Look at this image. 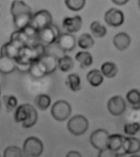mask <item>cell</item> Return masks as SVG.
Segmentation results:
<instances>
[{"mask_svg":"<svg viewBox=\"0 0 140 157\" xmlns=\"http://www.w3.org/2000/svg\"><path fill=\"white\" fill-rule=\"evenodd\" d=\"M45 51V46L40 43L34 45H25L20 48L16 61L20 64L30 65L32 62L37 61L44 56L46 53Z\"/></svg>","mask_w":140,"mask_h":157,"instance_id":"6da1fadb","label":"cell"},{"mask_svg":"<svg viewBox=\"0 0 140 157\" xmlns=\"http://www.w3.org/2000/svg\"><path fill=\"white\" fill-rule=\"evenodd\" d=\"M25 157H39L44 151V145L41 140L36 137H29L25 139L22 148Z\"/></svg>","mask_w":140,"mask_h":157,"instance_id":"7a4b0ae2","label":"cell"},{"mask_svg":"<svg viewBox=\"0 0 140 157\" xmlns=\"http://www.w3.org/2000/svg\"><path fill=\"white\" fill-rule=\"evenodd\" d=\"M89 124L85 116L82 115H74L67 122V128L71 134L80 136L88 130Z\"/></svg>","mask_w":140,"mask_h":157,"instance_id":"3957f363","label":"cell"},{"mask_svg":"<svg viewBox=\"0 0 140 157\" xmlns=\"http://www.w3.org/2000/svg\"><path fill=\"white\" fill-rule=\"evenodd\" d=\"M61 32L56 25L52 24L44 29L39 30L36 40L44 45H50L56 43L60 36Z\"/></svg>","mask_w":140,"mask_h":157,"instance_id":"277c9868","label":"cell"},{"mask_svg":"<svg viewBox=\"0 0 140 157\" xmlns=\"http://www.w3.org/2000/svg\"><path fill=\"white\" fill-rule=\"evenodd\" d=\"M71 105L67 101L63 100L57 101L52 105L51 115L57 121L62 122L71 116Z\"/></svg>","mask_w":140,"mask_h":157,"instance_id":"5b68a950","label":"cell"},{"mask_svg":"<svg viewBox=\"0 0 140 157\" xmlns=\"http://www.w3.org/2000/svg\"><path fill=\"white\" fill-rule=\"evenodd\" d=\"M52 24V17L48 10H40L32 15L29 25L39 31Z\"/></svg>","mask_w":140,"mask_h":157,"instance_id":"8992f818","label":"cell"},{"mask_svg":"<svg viewBox=\"0 0 140 157\" xmlns=\"http://www.w3.org/2000/svg\"><path fill=\"white\" fill-rule=\"evenodd\" d=\"M109 133L107 130L103 128H98L94 130L90 135L89 141L91 145L95 149L103 150L107 147L108 138H109Z\"/></svg>","mask_w":140,"mask_h":157,"instance_id":"52a82bcc","label":"cell"},{"mask_svg":"<svg viewBox=\"0 0 140 157\" xmlns=\"http://www.w3.org/2000/svg\"><path fill=\"white\" fill-rule=\"evenodd\" d=\"M126 101L121 96H114L107 101V110L111 115L119 116L124 114L126 110Z\"/></svg>","mask_w":140,"mask_h":157,"instance_id":"ba28073f","label":"cell"},{"mask_svg":"<svg viewBox=\"0 0 140 157\" xmlns=\"http://www.w3.org/2000/svg\"><path fill=\"white\" fill-rule=\"evenodd\" d=\"M58 58L53 54H44L38 60V63L45 75H50L55 72L57 68Z\"/></svg>","mask_w":140,"mask_h":157,"instance_id":"9c48e42d","label":"cell"},{"mask_svg":"<svg viewBox=\"0 0 140 157\" xmlns=\"http://www.w3.org/2000/svg\"><path fill=\"white\" fill-rule=\"evenodd\" d=\"M104 21L109 26L119 27L122 25L125 21V16L123 12L116 8H111L106 12L104 15Z\"/></svg>","mask_w":140,"mask_h":157,"instance_id":"30bf717a","label":"cell"},{"mask_svg":"<svg viewBox=\"0 0 140 157\" xmlns=\"http://www.w3.org/2000/svg\"><path fill=\"white\" fill-rule=\"evenodd\" d=\"M56 43L59 48L63 52H71L76 48V39L73 34L66 32L60 34Z\"/></svg>","mask_w":140,"mask_h":157,"instance_id":"8fae6325","label":"cell"},{"mask_svg":"<svg viewBox=\"0 0 140 157\" xmlns=\"http://www.w3.org/2000/svg\"><path fill=\"white\" fill-rule=\"evenodd\" d=\"M83 20L80 16H76L73 17H66L62 21V26L67 33H76L82 27Z\"/></svg>","mask_w":140,"mask_h":157,"instance_id":"7c38bea8","label":"cell"},{"mask_svg":"<svg viewBox=\"0 0 140 157\" xmlns=\"http://www.w3.org/2000/svg\"><path fill=\"white\" fill-rule=\"evenodd\" d=\"M122 149L125 154H136L140 151V140L136 137H124Z\"/></svg>","mask_w":140,"mask_h":157,"instance_id":"4fadbf2b","label":"cell"},{"mask_svg":"<svg viewBox=\"0 0 140 157\" xmlns=\"http://www.w3.org/2000/svg\"><path fill=\"white\" fill-rule=\"evenodd\" d=\"M17 70V61L14 58L0 55V73L7 75Z\"/></svg>","mask_w":140,"mask_h":157,"instance_id":"5bb4252c","label":"cell"},{"mask_svg":"<svg viewBox=\"0 0 140 157\" xmlns=\"http://www.w3.org/2000/svg\"><path fill=\"white\" fill-rule=\"evenodd\" d=\"M131 39L130 35L125 32H120L114 36L113 38V44L115 48L119 51H124L127 49L130 45Z\"/></svg>","mask_w":140,"mask_h":157,"instance_id":"9a60e30c","label":"cell"},{"mask_svg":"<svg viewBox=\"0 0 140 157\" xmlns=\"http://www.w3.org/2000/svg\"><path fill=\"white\" fill-rule=\"evenodd\" d=\"M23 13H32L30 7L21 0H14L11 6V14L12 17Z\"/></svg>","mask_w":140,"mask_h":157,"instance_id":"2e32d148","label":"cell"},{"mask_svg":"<svg viewBox=\"0 0 140 157\" xmlns=\"http://www.w3.org/2000/svg\"><path fill=\"white\" fill-rule=\"evenodd\" d=\"M20 48H19L17 45L13 44L12 42L9 41L7 44L2 45L1 50H0V55L7 56L16 60L18 56V54H19Z\"/></svg>","mask_w":140,"mask_h":157,"instance_id":"e0dca14e","label":"cell"},{"mask_svg":"<svg viewBox=\"0 0 140 157\" xmlns=\"http://www.w3.org/2000/svg\"><path fill=\"white\" fill-rule=\"evenodd\" d=\"M86 78H87V80H88V82L91 86L98 87L103 83L104 76L102 74L101 71L94 69V70H92L87 74Z\"/></svg>","mask_w":140,"mask_h":157,"instance_id":"ac0fdd59","label":"cell"},{"mask_svg":"<svg viewBox=\"0 0 140 157\" xmlns=\"http://www.w3.org/2000/svg\"><path fill=\"white\" fill-rule=\"evenodd\" d=\"M29 40V38L26 36V34H25L22 29H17V31L13 32L10 38V41L17 45L19 48L28 45Z\"/></svg>","mask_w":140,"mask_h":157,"instance_id":"d6986e66","label":"cell"},{"mask_svg":"<svg viewBox=\"0 0 140 157\" xmlns=\"http://www.w3.org/2000/svg\"><path fill=\"white\" fill-rule=\"evenodd\" d=\"M124 136L120 134H112L109 136L107 147L114 151H120L122 149Z\"/></svg>","mask_w":140,"mask_h":157,"instance_id":"ffe728a7","label":"cell"},{"mask_svg":"<svg viewBox=\"0 0 140 157\" xmlns=\"http://www.w3.org/2000/svg\"><path fill=\"white\" fill-rule=\"evenodd\" d=\"M76 60L80 63L81 68H87L93 62V56L88 52H78L76 55Z\"/></svg>","mask_w":140,"mask_h":157,"instance_id":"44dd1931","label":"cell"},{"mask_svg":"<svg viewBox=\"0 0 140 157\" xmlns=\"http://www.w3.org/2000/svg\"><path fill=\"white\" fill-rule=\"evenodd\" d=\"M32 15H33V13H23V14L12 17L15 27L17 29H24L25 27L27 26L30 23Z\"/></svg>","mask_w":140,"mask_h":157,"instance_id":"7402d4cb","label":"cell"},{"mask_svg":"<svg viewBox=\"0 0 140 157\" xmlns=\"http://www.w3.org/2000/svg\"><path fill=\"white\" fill-rule=\"evenodd\" d=\"M126 100L133 109H140V91L138 89H131L126 94Z\"/></svg>","mask_w":140,"mask_h":157,"instance_id":"603a6c76","label":"cell"},{"mask_svg":"<svg viewBox=\"0 0 140 157\" xmlns=\"http://www.w3.org/2000/svg\"><path fill=\"white\" fill-rule=\"evenodd\" d=\"M101 72L108 78H114L118 73V68L117 66L113 62L111 61H107L101 66Z\"/></svg>","mask_w":140,"mask_h":157,"instance_id":"cb8c5ba5","label":"cell"},{"mask_svg":"<svg viewBox=\"0 0 140 157\" xmlns=\"http://www.w3.org/2000/svg\"><path fill=\"white\" fill-rule=\"evenodd\" d=\"M29 104H23L17 106L15 111L14 119L16 122L23 123L27 120L29 114Z\"/></svg>","mask_w":140,"mask_h":157,"instance_id":"d4e9b609","label":"cell"},{"mask_svg":"<svg viewBox=\"0 0 140 157\" xmlns=\"http://www.w3.org/2000/svg\"><path fill=\"white\" fill-rule=\"evenodd\" d=\"M74 60L70 56L65 55L57 60V67L62 72H68L74 67Z\"/></svg>","mask_w":140,"mask_h":157,"instance_id":"484cf974","label":"cell"},{"mask_svg":"<svg viewBox=\"0 0 140 157\" xmlns=\"http://www.w3.org/2000/svg\"><path fill=\"white\" fill-rule=\"evenodd\" d=\"M77 44L80 48L87 50V49L92 48L94 46L95 42L91 34H88V33H84L79 37Z\"/></svg>","mask_w":140,"mask_h":157,"instance_id":"4316f807","label":"cell"},{"mask_svg":"<svg viewBox=\"0 0 140 157\" xmlns=\"http://www.w3.org/2000/svg\"><path fill=\"white\" fill-rule=\"evenodd\" d=\"M66 84L73 92H77L81 89L80 77L77 74H70L66 78Z\"/></svg>","mask_w":140,"mask_h":157,"instance_id":"83f0119b","label":"cell"},{"mask_svg":"<svg viewBox=\"0 0 140 157\" xmlns=\"http://www.w3.org/2000/svg\"><path fill=\"white\" fill-rule=\"evenodd\" d=\"M90 30L95 38H103L107 34V28L98 21H93L90 25Z\"/></svg>","mask_w":140,"mask_h":157,"instance_id":"f1b7e54d","label":"cell"},{"mask_svg":"<svg viewBox=\"0 0 140 157\" xmlns=\"http://www.w3.org/2000/svg\"><path fill=\"white\" fill-rule=\"evenodd\" d=\"M34 103L39 110H45L51 105V98L47 94H39L34 99Z\"/></svg>","mask_w":140,"mask_h":157,"instance_id":"f546056e","label":"cell"},{"mask_svg":"<svg viewBox=\"0 0 140 157\" xmlns=\"http://www.w3.org/2000/svg\"><path fill=\"white\" fill-rule=\"evenodd\" d=\"M29 116L27 118L25 121L22 123V126L25 128H29L33 127L35 124H36L37 120H38V112H37L36 109L32 105L29 104Z\"/></svg>","mask_w":140,"mask_h":157,"instance_id":"4dcf8cb0","label":"cell"},{"mask_svg":"<svg viewBox=\"0 0 140 157\" xmlns=\"http://www.w3.org/2000/svg\"><path fill=\"white\" fill-rule=\"evenodd\" d=\"M86 0H65V4L68 9L73 12H79L84 8Z\"/></svg>","mask_w":140,"mask_h":157,"instance_id":"1f68e13d","label":"cell"},{"mask_svg":"<svg viewBox=\"0 0 140 157\" xmlns=\"http://www.w3.org/2000/svg\"><path fill=\"white\" fill-rule=\"evenodd\" d=\"M29 73L30 74V75L32 77H34L35 78H43V77L46 75L44 71H43V70L41 69V67L39 66L38 61H34V62H32L30 64V66H29Z\"/></svg>","mask_w":140,"mask_h":157,"instance_id":"d6a6232c","label":"cell"},{"mask_svg":"<svg viewBox=\"0 0 140 157\" xmlns=\"http://www.w3.org/2000/svg\"><path fill=\"white\" fill-rule=\"evenodd\" d=\"M22 150L17 146H10L4 150L3 157H23Z\"/></svg>","mask_w":140,"mask_h":157,"instance_id":"836d02e7","label":"cell"},{"mask_svg":"<svg viewBox=\"0 0 140 157\" xmlns=\"http://www.w3.org/2000/svg\"><path fill=\"white\" fill-rule=\"evenodd\" d=\"M140 130V124L138 122H132L125 124L124 126V132L127 135L134 136Z\"/></svg>","mask_w":140,"mask_h":157,"instance_id":"e575fe53","label":"cell"},{"mask_svg":"<svg viewBox=\"0 0 140 157\" xmlns=\"http://www.w3.org/2000/svg\"><path fill=\"white\" fill-rule=\"evenodd\" d=\"M3 99L6 108L8 111H11L17 106V99L14 96H5Z\"/></svg>","mask_w":140,"mask_h":157,"instance_id":"d590c367","label":"cell"},{"mask_svg":"<svg viewBox=\"0 0 140 157\" xmlns=\"http://www.w3.org/2000/svg\"><path fill=\"white\" fill-rule=\"evenodd\" d=\"M23 32H24L25 34H26V36L29 38V39H37V34H38V30H37L35 28L30 25H28L27 26H25L24 29H22Z\"/></svg>","mask_w":140,"mask_h":157,"instance_id":"8d00e7d4","label":"cell"},{"mask_svg":"<svg viewBox=\"0 0 140 157\" xmlns=\"http://www.w3.org/2000/svg\"><path fill=\"white\" fill-rule=\"evenodd\" d=\"M98 157H118V154L116 151H114L107 147L105 149L99 151Z\"/></svg>","mask_w":140,"mask_h":157,"instance_id":"74e56055","label":"cell"},{"mask_svg":"<svg viewBox=\"0 0 140 157\" xmlns=\"http://www.w3.org/2000/svg\"><path fill=\"white\" fill-rule=\"evenodd\" d=\"M66 157H82V155L77 151H70Z\"/></svg>","mask_w":140,"mask_h":157,"instance_id":"f35d334b","label":"cell"},{"mask_svg":"<svg viewBox=\"0 0 140 157\" xmlns=\"http://www.w3.org/2000/svg\"><path fill=\"white\" fill-rule=\"evenodd\" d=\"M113 3H115V5L118 6H123V5L126 4L130 0H111Z\"/></svg>","mask_w":140,"mask_h":157,"instance_id":"ab89813d","label":"cell"},{"mask_svg":"<svg viewBox=\"0 0 140 157\" xmlns=\"http://www.w3.org/2000/svg\"><path fill=\"white\" fill-rule=\"evenodd\" d=\"M130 157H140V155H138L134 154V155H131V156H130Z\"/></svg>","mask_w":140,"mask_h":157,"instance_id":"60d3db41","label":"cell"},{"mask_svg":"<svg viewBox=\"0 0 140 157\" xmlns=\"http://www.w3.org/2000/svg\"><path fill=\"white\" fill-rule=\"evenodd\" d=\"M138 7H140V0H138Z\"/></svg>","mask_w":140,"mask_h":157,"instance_id":"b9f144b4","label":"cell"},{"mask_svg":"<svg viewBox=\"0 0 140 157\" xmlns=\"http://www.w3.org/2000/svg\"><path fill=\"white\" fill-rule=\"evenodd\" d=\"M0 108H1V103H0Z\"/></svg>","mask_w":140,"mask_h":157,"instance_id":"7bdbcfd3","label":"cell"},{"mask_svg":"<svg viewBox=\"0 0 140 157\" xmlns=\"http://www.w3.org/2000/svg\"><path fill=\"white\" fill-rule=\"evenodd\" d=\"M0 157H1V156H0Z\"/></svg>","mask_w":140,"mask_h":157,"instance_id":"ee69618b","label":"cell"}]
</instances>
